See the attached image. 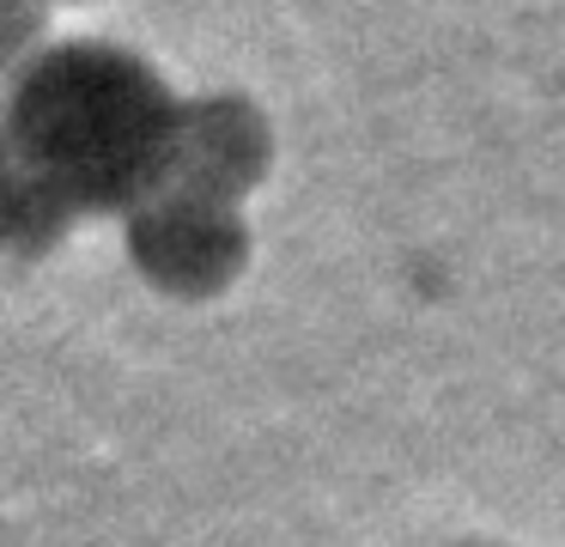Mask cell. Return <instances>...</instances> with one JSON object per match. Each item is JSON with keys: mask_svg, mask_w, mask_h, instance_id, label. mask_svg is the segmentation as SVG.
Segmentation results:
<instances>
[{"mask_svg": "<svg viewBox=\"0 0 565 547\" xmlns=\"http://www.w3.org/2000/svg\"><path fill=\"white\" fill-rule=\"evenodd\" d=\"M74 219L79 213L50 189V182H38L31 170H19V165H7V250H13L19 262L50 255L55 243L67 238Z\"/></svg>", "mask_w": 565, "mask_h": 547, "instance_id": "277c9868", "label": "cell"}, {"mask_svg": "<svg viewBox=\"0 0 565 547\" xmlns=\"http://www.w3.org/2000/svg\"><path fill=\"white\" fill-rule=\"evenodd\" d=\"M128 255L171 298H213L249 262V225L237 207L201 201V194L164 189L128 219Z\"/></svg>", "mask_w": 565, "mask_h": 547, "instance_id": "7a4b0ae2", "label": "cell"}, {"mask_svg": "<svg viewBox=\"0 0 565 547\" xmlns=\"http://www.w3.org/2000/svg\"><path fill=\"white\" fill-rule=\"evenodd\" d=\"M268 158H274V134L249 97H232V92L201 97V104H183V146H177L171 189L237 207L268 177Z\"/></svg>", "mask_w": 565, "mask_h": 547, "instance_id": "3957f363", "label": "cell"}, {"mask_svg": "<svg viewBox=\"0 0 565 547\" xmlns=\"http://www.w3.org/2000/svg\"><path fill=\"white\" fill-rule=\"evenodd\" d=\"M183 104L122 43L67 36L13 67L7 165L50 182L74 213L135 219L177 182Z\"/></svg>", "mask_w": 565, "mask_h": 547, "instance_id": "6da1fadb", "label": "cell"}, {"mask_svg": "<svg viewBox=\"0 0 565 547\" xmlns=\"http://www.w3.org/2000/svg\"><path fill=\"white\" fill-rule=\"evenodd\" d=\"M0 12H7V55H13V67H25V49H31V31L43 24V12H50V0H0Z\"/></svg>", "mask_w": 565, "mask_h": 547, "instance_id": "5b68a950", "label": "cell"}]
</instances>
